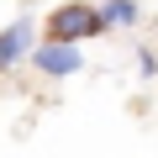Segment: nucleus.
<instances>
[{
    "instance_id": "1",
    "label": "nucleus",
    "mask_w": 158,
    "mask_h": 158,
    "mask_svg": "<svg viewBox=\"0 0 158 158\" xmlns=\"http://www.w3.org/2000/svg\"><path fill=\"white\" fill-rule=\"evenodd\" d=\"M106 37V21L95 11V0H63V6H53L42 16V42H74V48H85Z\"/></svg>"
},
{
    "instance_id": "2",
    "label": "nucleus",
    "mask_w": 158,
    "mask_h": 158,
    "mask_svg": "<svg viewBox=\"0 0 158 158\" xmlns=\"http://www.w3.org/2000/svg\"><path fill=\"white\" fill-rule=\"evenodd\" d=\"M27 63L42 74V79H74L79 69H85V53H79L74 42H37L27 53Z\"/></svg>"
},
{
    "instance_id": "3",
    "label": "nucleus",
    "mask_w": 158,
    "mask_h": 158,
    "mask_svg": "<svg viewBox=\"0 0 158 158\" xmlns=\"http://www.w3.org/2000/svg\"><path fill=\"white\" fill-rule=\"evenodd\" d=\"M37 48V16H16L0 27V74H11L27 63V53Z\"/></svg>"
},
{
    "instance_id": "4",
    "label": "nucleus",
    "mask_w": 158,
    "mask_h": 158,
    "mask_svg": "<svg viewBox=\"0 0 158 158\" xmlns=\"http://www.w3.org/2000/svg\"><path fill=\"white\" fill-rule=\"evenodd\" d=\"M100 21L106 32H121V27H142V0H100Z\"/></svg>"
},
{
    "instance_id": "5",
    "label": "nucleus",
    "mask_w": 158,
    "mask_h": 158,
    "mask_svg": "<svg viewBox=\"0 0 158 158\" xmlns=\"http://www.w3.org/2000/svg\"><path fill=\"white\" fill-rule=\"evenodd\" d=\"M137 74H142V79H158V48H153V42L137 48Z\"/></svg>"
}]
</instances>
